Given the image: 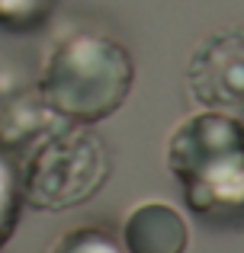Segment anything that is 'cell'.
I'll return each instance as SVG.
<instances>
[{"mask_svg": "<svg viewBox=\"0 0 244 253\" xmlns=\"http://www.w3.org/2000/svg\"><path fill=\"white\" fill-rule=\"evenodd\" d=\"M19 199H23V189H19L16 164H13V157L0 148V247L10 241L13 228H16Z\"/></svg>", "mask_w": 244, "mask_h": 253, "instance_id": "cell-7", "label": "cell"}, {"mask_svg": "<svg viewBox=\"0 0 244 253\" xmlns=\"http://www.w3.org/2000/svg\"><path fill=\"white\" fill-rule=\"evenodd\" d=\"M51 253H125V247L113 237V231L100 224H84V228L68 231Z\"/></svg>", "mask_w": 244, "mask_h": 253, "instance_id": "cell-8", "label": "cell"}, {"mask_svg": "<svg viewBox=\"0 0 244 253\" xmlns=\"http://www.w3.org/2000/svg\"><path fill=\"white\" fill-rule=\"evenodd\" d=\"M58 0H0V26L3 29H39L49 23Z\"/></svg>", "mask_w": 244, "mask_h": 253, "instance_id": "cell-9", "label": "cell"}, {"mask_svg": "<svg viewBox=\"0 0 244 253\" xmlns=\"http://www.w3.org/2000/svg\"><path fill=\"white\" fill-rule=\"evenodd\" d=\"M190 244L187 221L164 202L138 205L122 224L125 253H183Z\"/></svg>", "mask_w": 244, "mask_h": 253, "instance_id": "cell-6", "label": "cell"}, {"mask_svg": "<svg viewBox=\"0 0 244 253\" xmlns=\"http://www.w3.org/2000/svg\"><path fill=\"white\" fill-rule=\"evenodd\" d=\"M187 205L212 228H244V151H232L183 179Z\"/></svg>", "mask_w": 244, "mask_h": 253, "instance_id": "cell-4", "label": "cell"}, {"mask_svg": "<svg viewBox=\"0 0 244 253\" xmlns=\"http://www.w3.org/2000/svg\"><path fill=\"white\" fill-rule=\"evenodd\" d=\"M132 81L135 61L119 39L81 32L51 51L42 71V99L55 116L94 125L125 103Z\"/></svg>", "mask_w": 244, "mask_h": 253, "instance_id": "cell-1", "label": "cell"}, {"mask_svg": "<svg viewBox=\"0 0 244 253\" xmlns=\"http://www.w3.org/2000/svg\"><path fill=\"white\" fill-rule=\"evenodd\" d=\"M228 151H244V125L238 116L209 109L199 116H190L180 128L170 135L167 144V164L177 179H187L193 170Z\"/></svg>", "mask_w": 244, "mask_h": 253, "instance_id": "cell-5", "label": "cell"}, {"mask_svg": "<svg viewBox=\"0 0 244 253\" xmlns=\"http://www.w3.org/2000/svg\"><path fill=\"white\" fill-rule=\"evenodd\" d=\"M109 167L113 161L103 138L84 122H68L32 148L19 189L36 209H74L103 189Z\"/></svg>", "mask_w": 244, "mask_h": 253, "instance_id": "cell-2", "label": "cell"}, {"mask_svg": "<svg viewBox=\"0 0 244 253\" xmlns=\"http://www.w3.org/2000/svg\"><path fill=\"white\" fill-rule=\"evenodd\" d=\"M187 84L202 106L244 116V26L202 39L190 58Z\"/></svg>", "mask_w": 244, "mask_h": 253, "instance_id": "cell-3", "label": "cell"}]
</instances>
